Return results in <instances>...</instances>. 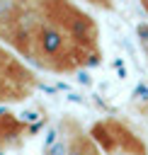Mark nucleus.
Wrapping results in <instances>:
<instances>
[{"mask_svg":"<svg viewBox=\"0 0 148 155\" xmlns=\"http://www.w3.org/2000/svg\"><path fill=\"white\" fill-rule=\"evenodd\" d=\"M10 46L17 48L19 56L51 73H75L80 68L99 63L102 58V51L82 46L70 31H66L58 22L41 15L39 10H29Z\"/></svg>","mask_w":148,"mask_h":155,"instance_id":"obj_1","label":"nucleus"},{"mask_svg":"<svg viewBox=\"0 0 148 155\" xmlns=\"http://www.w3.org/2000/svg\"><path fill=\"white\" fill-rule=\"evenodd\" d=\"M39 12L51 17L53 22H58L82 46H87L92 51H102L99 48V27H97V22L87 12H82V7H78L73 0H39Z\"/></svg>","mask_w":148,"mask_h":155,"instance_id":"obj_2","label":"nucleus"},{"mask_svg":"<svg viewBox=\"0 0 148 155\" xmlns=\"http://www.w3.org/2000/svg\"><path fill=\"white\" fill-rule=\"evenodd\" d=\"M104 155H146V143L121 121L104 119L90 128Z\"/></svg>","mask_w":148,"mask_h":155,"instance_id":"obj_3","label":"nucleus"},{"mask_svg":"<svg viewBox=\"0 0 148 155\" xmlns=\"http://www.w3.org/2000/svg\"><path fill=\"white\" fill-rule=\"evenodd\" d=\"M36 87L34 75L5 48H0V99H24Z\"/></svg>","mask_w":148,"mask_h":155,"instance_id":"obj_4","label":"nucleus"},{"mask_svg":"<svg viewBox=\"0 0 148 155\" xmlns=\"http://www.w3.org/2000/svg\"><path fill=\"white\" fill-rule=\"evenodd\" d=\"M63 138L68 140V155H99L102 153L92 133H85L75 119L63 121Z\"/></svg>","mask_w":148,"mask_h":155,"instance_id":"obj_5","label":"nucleus"},{"mask_svg":"<svg viewBox=\"0 0 148 155\" xmlns=\"http://www.w3.org/2000/svg\"><path fill=\"white\" fill-rule=\"evenodd\" d=\"M29 5H19L15 0H0V39L12 44L17 29L24 24L27 15H29Z\"/></svg>","mask_w":148,"mask_h":155,"instance_id":"obj_6","label":"nucleus"},{"mask_svg":"<svg viewBox=\"0 0 148 155\" xmlns=\"http://www.w3.org/2000/svg\"><path fill=\"white\" fill-rule=\"evenodd\" d=\"M27 131V126L22 121H17L12 114H0V145H7L10 140L19 138Z\"/></svg>","mask_w":148,"mask_h":155,"instance_id":"obj_7","label":"nucleus"},{"mask_svg":"<svg viewBox=\"0 0 148 155\" xmlns=\"http://www.w3.org/2000/svg\"><path fill=\"white\" fill-rule=\"evenodd\" d=\"M136 34H138L141 48H143V53H146V58H148V24H146V22L138 24V27H136Z\"/></svg>","mask_w":148,"mask_h":155,"instance_id":"obj_8","label":"nucleus"},{"mask_svg":"<svg viewBox=\"0 0 148 155\" xmlns=\"http://www.w3.org/2000/svg\"><path fill=\"white\" fill-rule=\"evenodd\" d=\"M85 2H90L95 7H102V10H112L114 7V0H85Z\"/></svg>","mask_w":148,"mask_h":155,"instance_id":"obj_9","label":"nucleus"},{"mask_svg":"<svg viewBox=\"0 0 148 155\" xmlns=\"http://www.w3.org/2000/svg\"><path fill=\"white\" fill-rule=\"evenodd\" d=\"M15 2H19V5H32L34 0H15ZM36 2H39V0H36Z\"/></svg>","mask_w":148,"mask_h":155,"instance_id":"obj_10","label":"nucleus"},{"mask_svg":"<svg viewBox=\"0 0 148 155\" xmlns=\"http://www.w3.org/2000/svg\"><path fill=\"white\" fill-rule=\"evenodd\" d=\"M141 5H143V10L148 12V0H141Z\"/></svg>","mask_w":148,"mask_h":155,"instance_id":"obj_11","label":"nucleus"}]
</instances>
